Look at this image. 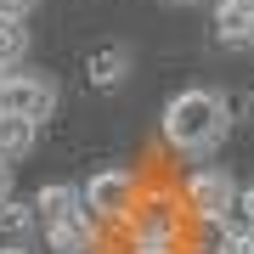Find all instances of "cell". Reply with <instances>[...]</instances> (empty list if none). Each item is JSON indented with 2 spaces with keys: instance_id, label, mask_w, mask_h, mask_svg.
I'll return each instance as SVG.
<instances>
[{
  "instance_id": "6da1fadb",
  "label": "cell",
  "mask_w": 254,
  "mask_h": 254,
  "mask_svg": "<svg viewBox=\"0 0 254 254\" xmlns=\"http://www.w3.org/2000/svg\"><path fill=\"white\" fill-rule=\"evenodd\" d=\"M226 125H232L226 96H220V91H203V85H192V91L170 96V102H164V119H158L164 147H170V153H181V158L209 153V147L226 136Z\"/></svg>"
},
{
  "instance_id": "7a4b0ae2",
  "label": "cell",
  "mask_w": 254,
  "mask_h": 254,
  "mask_svg": "<svg viewBox=\"0 0 254 254\" xmlns=\"http://www.w3.org/2000/svg\"><path fill=\"white\" fill-rule=\"evenodd\" d=\"M79 198H85V215H91L96 226H125L130 209H136V198H141V175L125 170V164L96 170L91 181L79 187Z\"/></svg>"
},
{
  "instance_id": "3957f363",
  "label": "cell",
  "mask_w": 254,
  "mask_h": 254,
  "mask_svg": "<svg viewBox=\"0 0 254 254\" xmlns=\"http://www.w3.org/2000/svg\"><path fill=\"white\" fill-rule=\"evenodd\" d=\"M181 203H187V220L226 232V226H232L237 187H232V175H226V170H192V175H187V187H181Z\"/></svg>"
},
{
  "instance_id": "277c9868",
  "label": "cell",
  "mask_w": 254,
  "mask_h": 254,
  "mask_svg": "<svg viewBox=\"0 0 254 254\" xmlns=\"http://www.w3.org/2000/svg\"><path fill=\"white\" fill-rule=\"evenodd\" d=\"M0 113L6 119H28V125H40V119L57 113V85L40 79V73H0Z\"/></svg>"
},
{
  "instance_id": "5b68a950",
  "label": "cell",
  "mask_w": 254,
  "mask_h": 254,
  "mask_svg": "<svg viewBox=\"0 0 254 254\" xmlns=\"http://www.w3.org/2000/svg\"><path fill=\"white\" fill-rule=\"evenodd\" d=\"M187 226V203H181V192H147L141 187V198L136 209H130V220H125V237H181Z\"/></svg>"
},
{
  "instance_id": "8992f818",
  "label": "cell",
  "mask_w": 254,
  "mask_h": 254,
  "mask_svg": "<svg viewBox=\"0 0 254 254\" xmlns=\"http://www.w3.org/2000/svg\"><path fill=\"white\" fill-rule=\"evenodd\" d=\"M73 215H85V198H79V187H68V181H46L34 192V220L46 232H57V226H68Z\"/></svg>"
},
{
  "instance_id": "52a82bcc",
  "label": "cell",
  "mask_w": 254,
  "mask_h": 254,
  "mask_svg": "<svg viewBox=\"0 0 254 254\" xmlns=\"http://www.w3.org/2000/svg\"><path fill=\"white\" fill-rule=\"evenodd\" d=\"M220 46H254V0H215Z\"/></svg>"
},
{
  "instance_id": "ba28073f",
  "label": "cell",
  "mask_w": 254,
  "mask_h": 254,
  "mask_svg": "<svg viewBox=\"0 0 254 254\" xmlns=\"http://www.w3.org/2000/svg\"><path fill=\"white\" fill-rule=\"evenodd\" d=\"M46 243H51V254H102V226L91 215H73L68 226L46 232Z\"/></svg>"
},
{
  "instance_id": "9c48e42d",
  "label": "cell",
  "mask_w": 254,
  "mask_h": 254,
  "mask_svg": "<svg viewBox=\"0 0 254 254\" xmlns=\"http://www.w3.org/2000/svg\"><path fill=\"white\" fill-rule=\"evenodd\" d=\"M125 73H130V51H125V46H96L91 63H85V79H91L96 91H113Z\"/></svg>"
},
{
  "instance_id": "30bf717a",
  "label": "cell",
  "mask_w": 254,
  "mask_h": 254,
  "mask_svg": "<svg viewBox=\"0 0 254 254\" xmlns=\"http://www.w3.org/2000/svg\"><path fill=\"white\" fill-rule=\"evenodd\" d=\"M34 136H40V125H28V119H6V113H0V158H6V164H17L28 147H34Z\"/></svg>"
},
{
  "instance_id": "8fae6325",
  "label": "cell",
  "mask_w": 254,
  "mask_h": 254,
  "mask_svg": "<svg viewBox=\"0 0 254 254\" xmlns=\"http://www.w3.org/2000/svg\"><path fill=\"white\" fill-rule=\"evenodd\" d=\"M28 57V23L23 17H0V73H11Z\"/></svg>"
},
{
  "instance_id": "7c38bea8",
  "label": "cell",
  "mask_w": 254,
  "mask_h": 254,
  "mask_svg": "<svg viewBox=\"0 0 254 254\" xmlns=\"http://www.w3.org/2000/svg\"><path fill=\"white\" fill-rule=\"evenodd\" d=\"M34 226H40V220H34V203H17V198L0 203V232H6V243H28Z\"/></svg>"
},
{
  "instance_id": "4fadbf2b",
  "label": "cell",
  "mask_w": 254,
  "mask_h": 254,
  "mask_svg": "<svg viewBox=\"0 0 254 254\" xmlns=\"http://www.w3.org/2000/svg\"><path fill=\"white\" fill-rule=\"evenodd\" d=\"M125 254H181V237H125Z\"/></svg>"
},
{
  "instance_id": "5bb4252c",
  "label": "cell",
  "mask_w": 254,
  "mask_h": 254,
  "mask_svg": "<svg viewBox=\"0 0 254 254\" xmlns=\"http://www.w3.org/2000/svg\"><path fill=\"white\" fill-rule=\"evenodd\" d=\"M220 254H254V232L249 226H226L220 232Z\"/></svg>"
},
{
  "instance_id": "9a60e30c",
  "label": "cell",
  "mask_w": 254,
  "mask_h": 254,
  "mask_svg": "<svg viewBox=\"0 0 254 254\" xmlns=\"http://www.w3.org/2000/svg\"><path fill=\"white\" fill-rule=\"evenodd\" d=\"M232 226H249V232H254V187H237V203H232Z\"/></svg>"
},
{
  "instance_id": "2e32d148",
  "label": "cell",
  "mask_w": 254,
  "mask_h": 254,
  "mask_svg": "<svg viewBox=\"0 0 254 254\" xmlns=\"http://www.w3.org/2000/svg\"><path fill=\"white\" fill-rule=\"evenodd\" d=\"M34 11V0H0V17H28Z\"/></svg>"
},
{
  "instance_id": "e0dca14e",
  "label": "cell",
  "mask_w": 254,
  "mask_h": 254,
  "mask_svg": "<svg viewBox=\"0 0 254 254\" xmlns=\"http://www.w3.org/2000/svg\"><path fill=\"white\" fill-rule=\"evenodd\" d=\"M6 198H11V164L0 158V203H6Z\"/></svg>"
},
{
  "instance_id": "ac0fdd59",
  "label": "cell",
  "mask_w": 254,
  "mask_h": 254,
  "mask_svg": "<svg viewBox=\"0 0 254 254\" xmlns=\"http://www.w3.org/2000/svg\"><path fill=\"white\" fill-rule=\"evenodd\" d=\"M0 254H34L28 243H0Z\"/></svg>"
}]
</instances>
